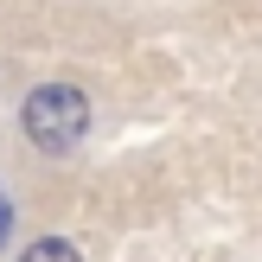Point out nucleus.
Masks as SVG:
<instances>
[{
  "label": "nucleus",
  "instance_id": "f257e3e1",
  "mask_svg": "<svg viewBox=\"0 0 262 262\" xmlns=\"http://www.w3.org/2000/svg\"><path fill=\"white\" fill-rule=\"evenodd\" d=\"M19 122H26V141H32V147L64 154V147H77V141H83L90 102H83V90H71V83H38L32 96H26Z\"/></svg>",
  "mask_w": 262,
  "mask_h": 262
},
{
  "label": "nucleus",
  "instance_id": "f03ea898",
  "mask_svg": "<svg viewBox=\"0 0 262 262\" xmlns=\"http://www.w3.org/2000/svg\"><path fill=\"white\" fill-rule=\"evenodd\" d=\"M19 262H83V256H77V243H64V237H38Z\"/></svg>",
  "mask_w": 262,
  "mask_h": 262
}]
</instances>
